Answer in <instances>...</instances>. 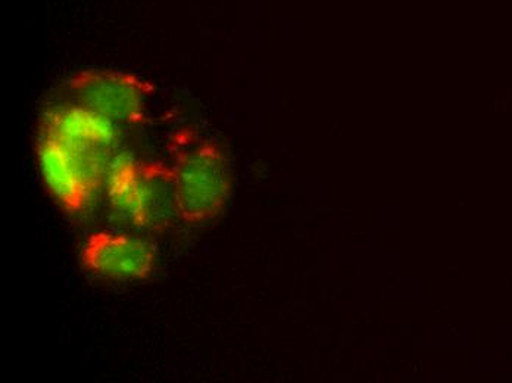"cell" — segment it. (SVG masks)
<instances>
[{"instance_id":"6da1fadb","label":"cell","mask_w":512,"mask_h":383,"mask_svg":"<svg viewBox=\"0 0 512 383\" xmlns=\"http://www.w3.org/2000/svg\"><path fill=\"white\" fill-rule=\"evenodd\" d=\"M40 132L61 143L98 185L126 157L121 127L76 102L45 112Z\"/></svg>"},{"instance_id":"7a4b0ae2","label":"cell","mask_w":512,"mask_h":383,"mask_svg":"<svg viewBox=\"0 0 512 383\" xmlns=\"http://www.w3.org/2000/svg\"><path fill=\"white\" fill-rule=\"evenodd\" d=\"M173 173L184 223H205L221 214L230 198L231 168L215 143L199 142L181 149Z\"/></svg>"},{"instance_id":"3957f363","label":"cell","mask_w":512,"mask_h":383,"mask_svg":"<svg viewBox=\"0 0 512 383\" xmlns=\"http://www.w3.org/2000/svg\"><path fill=\"white\" fill-rule=\"evenodd\" d=\"M73 101L118 126L145 120L146 101L154 86L134 74L117 70H86L68 80Z\"/></svg>"},{"instance_id":"277c9868","label":"cell","mask_w":512,"mask_h":383,"mask_svg":"<svg viewBox=\"0 0 512 383\" xmlns=\"http://www.w3.org/2000/svg\"><path fill=\"white\" fill-rule=\"evenodd\" d=\"M84 270L109 280H145L155 269L156 249L145 239L96 232L80 252Z\"/></svg>"},{"instance_id":"5b68a950","label":"cell","mask_w":512,"mask_h":383,"mask_svg":"<svg viewBox=\"0 0 512 383\" xmlns=\"http://www.w3.org/2000/svg\"><path fill=\"white\" fill-rule=\"evenodd\" d=\"M36 152L43 179L53 198L68 213L76 214L86 210L99 188L98 183L61 143L46 133H39Z\"/></svg>"},{"instance_id":"8992f818","label":"cell","mask_w":512,"mask_h":383,"mask_svg":"<svg viewBox=\"0 0 512 383\" xmlns=\"http://www.w3.org/2000/svg\"><path fill=\"white\" fill-rule=\"evenodd\" d=\"M143 196V229L165 232L181 220L173 168L137 161Z\"/></svg>"},{"instance_id":"52a82bcc","label":"cell","mask_w":512,"mask_h":383,"mask_svg":"<svg viewBox=\"0 0 512 383\" xmlns=\"http://www.w3.org/2000/svg\"><path fill=\"white\" fill-rule=\"evenodd\" d=\"M106 180L109 205L115 216L128 226L143 229V196L137 161L121 158Z\"/></svg>"}]
</instances>
